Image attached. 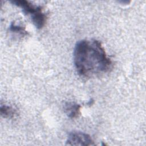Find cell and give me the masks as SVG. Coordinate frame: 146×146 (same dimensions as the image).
Listing matches in <instances>:
<instances>
[{
	"label": "cell",
	"mask_w": 146,
	"mask_h": 146,
	"mask_svg": "<svg viewBox=\"0 0 146 146\" xmlns=\"http://www.w3.org/2000/svg\"><path fill=\"white\" fill-rule=\"evenodd\" d=\"M0 113L1 116L3 117L9 119L13 118L17 115V111L14 107L5 104H1L0 107Z\"/></svg>",
	"instance_id": "5"
},
{
	"label": "cell",
	"mask_w": 146,
	"mask_h": 146,
	"mask_svg": "<svg viewBox=\"0 0 146 146\" xmlns=\"http://www.w3.org/2000/svg\"><path fill=\"white\" fill-rule=\"evenodd\" d=\"M120 3H121L122 4H128L130 3V1H119Z\"/></svg>",
	"instance_id": "7"
},
{
	"label": "cell",
	"mask_w": 146,
	"mask_h": 146,
	"mask_svg": "<svg viewBox=\"0 0 146 146\" xmlns=\"http://www.w3.org/2000/svg\"><path fill=\"white\" fill-rule=\"evenodd\" d=\"M81 106L72 102H66L63 105L64 112L71 119L77 117L80 113Z\"/></svg>",
	"instance_id": "4"
},
{
	"label": "cell",
	"mask_w": 146,
	"mask_h": 146,
	"mask_svg": "<svg viewBox=\"0 0 146 146\" xmlns=\"http://www.w3.org/2000/svg\"><path fill=\"white\" fill-rule=\"evenodd\" d=\"M66 144L69 145L89 146L94 145L95 143L88 134L80 131H72L69 133Z\"/></svg>",
	"instance_id": "3"
},
{
	"label": "cell",
	"mask_w": 146,
	"mask_h": 146,
	"mask_svg": "<svg viewBox=\"0 0 146 146\" xmlns=\"http://www.w3.org/2000/svg\"><path fill=\"white\" fill-rule=\"evenodd\" d=\"M73 58L76 72L84 78L106 73L112 65L101 42L96 39L78 41L74 47Z\"/></svg>",
	"instance_id": "1"
},
{
	"label": "cell",
	"mask_w": 146,
	"mask_h": 146,
	"mask_svg": "<svg viewBox=\"0 0 146 146\" xmlns=\"http://www.w3.org/2000/svg\"><path fill=\"white\" fill-rule=\"evenodd\" d=\"M11 3L21 8L25 14L30 15L33 23L37 29H40L44 26L47 17L43 12L42 6L35 5L26 0H14Z\"/></svg>",
	"instance_id": "2"
},
{
	"label": "cell",
	"mask_w": 146,
	"mask_h": 146,
	"mask_svg": "<svg viewBox=\"0 0 146 146\" xmlns=\"http://www.w3.org/2000/svg\"><path fill=\"white\" fill-rule=\"evenodd\" d=\"M9 30L10 31L21 35H27V33L26 30V29L25 27L20 25H17L15 22H13L10 24L9 27Z\"/></svg>",
	"instance_id": "6"
}]
</instances>
